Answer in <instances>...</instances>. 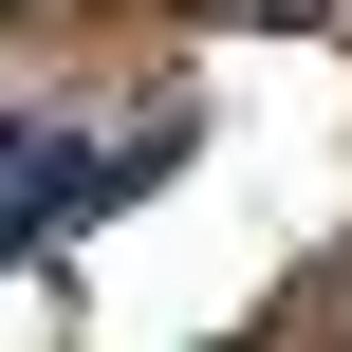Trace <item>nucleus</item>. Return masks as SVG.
<instances>
[{
  "mask_svg": "<svg viewBox=\"0 0 352 352\" xmlns=\"http://www.w3.org/2000/svg\"><path fill=\"white\" fill-rule=\"evenodd\" d=\"M0 167H19V130H0Z\"/></svg>",
  "mask_w": 352,
  "mask_h": 352,
  "instance_id": "1",
  "label": "nucleus"
}]
</instances>
